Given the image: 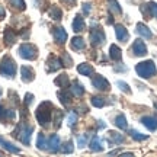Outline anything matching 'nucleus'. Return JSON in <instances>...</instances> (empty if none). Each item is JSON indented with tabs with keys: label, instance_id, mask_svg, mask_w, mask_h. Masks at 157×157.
Segmentation results:
<instances>
[{
	"label": "nucleus",
	"instance_id": "9b49d317",
	"mask_svg": "<svg viewBox=\"0 0 157 157\" xmlns=\"http://www.w3.org/2000/svg\"><path fill=\"white\" fill-rule=\"evenodd\" d=\"M21 76H22L23 82L29 83V82L34 80V70L31 67H28V66H23V67H21Z\"/></svg>",
	"mask_w": 157,
	"mask_h": 157
},
{
	"label": "nucleus",
	"instance_id": "4c0bfd02",
	"mask_svg": "<svg viewBox=\"0 0 157 157\" xmlns=\"http://www.w3.org/2000/svg\"><path fill=\"white\" fill-rule=\"evenodd\" d=\"M10 2V5L13 7H16V9H25V3H23V0H9Z\"/></svg>",
	"mask_w": 157,
	"mask_h": 157
},
{
	"label": "nucleus",
	"instance_id": "412c9836",
	"mask_svg": "<svg viewBox=\"0 0 157 157\" xmlns=\"http://www.w3.org/2000/svg\"><path fill=\"white\" fill-rule=\"evenodd\" d=\"M71 48H73V50H76V51L84 50V41H83V38L76 36V38L71 39Z\"/></svg>",
	"mask_w": 157,
	"mask_h": 157
},
{
	"label": "nucleus",
	"instance_id": "a211bd4d",
	"mask_svg": "<svg viewBox=\"0 0 157 157\" xmlns=\"http://www.w3.org/2000/svg\"><path fill=\"white\" fill-rule=\"evenodd\" d=\"M84 26H86V25H84V19L77 15L73 22V29L76 32H82V31H84Z\"/></svg>",
	"mask_w": 157,
	"mask_h": 157
},
{
	"label": "nucleus",
	"instance_id": "6e6552de",
	"mask_svg": "<svg viewBox=\"0 0 157 157\" xmlns=\"http://www.w3.org/2000/svg\"><path fill=\"white\" fill-rule=\"evenodd\" d=\"M132 52H134V56H138V57L146 56V54H147L146 44H144L141 39H137L134 44H132Z\"/></svg>",
	"mask_w": 157,
	"mask_h": 157
},
{
	"label": "nucleus",
	"instance_id": "e433bc0d",
	"mask_svg": "<svg viewBox=\"0 0 157 157\" xmlns=\"http://www.w3.org/2000/svg\"><path fill=\"white\" fill-rule=\"evenodd\" d=\"M61 151L63 153H68V154H70V153H73V143L68 140L67 143L63 146V150H61Z\"/></svg>",
	"mask_w": 157,
	"mask_h": 157
},
{
	"label": "nucleus",
	"instance_id": "c756f323",
	"mask_svg": "<svg viewBox=\"0 0 157 157\" xmlns=\"http://www.w3.org/2000/svg\"><path fill=\"white\" fill-rule=\"evenodd\" d=\"M147 7H148V15L157 19V3H153V2H150V3L147 5Z\"/></svg>",
	"mask_w": 157,
	"mask_h": 157
},
{
	"label": "nucleus",
	"instance_id": "ddd939ff",
	"mask_svg": "<svg viewBox=\"0 0 157 157\" xmlns=\"http://www.w3.org/2000/svg\"><path fill=\"white\" fill-rule=\"evenodd\" d=\"M90 150L92 151H102L103 150V140L99 135H95L90 141Z\"/></svg>",
	"mask_w": 157,
	"mask_h": 157
},
{
	"label": "nucleus",
	"instance_id": "7c9ffc66",
	"mask_svg": "<svg viewBox=\"0 0 157 157\" xmlns=\"http://www.w3.org/2000/svg\"><path fill=\"white\" fill-rule=\"evenodd\" d=\"M5 39H6V42L9 45H12L13 42H15V39H16V36H15V34L12 32L10 29H7L6 31V34H5Z\"/></svg>",
	"mask_w": 157,
	"mask_h": 157
},
{
	"label": "nucleus",
	"instance_id": "39448f33",
	"mask_svg": "<svg viewBox=\"0 0 157 157\" xmlns=\"http://www.w3.org/2000/svg\"><path fill=\"white\" fill-rule=\"evenodd\" d=\"M89 36H90L92 45H95V47H99V45H102L105 42V34H103L102 29H92Z\"/></svg>",
	"mask_w": 157,
	"mask_h": 157
},
{
	"label": "nucleus",
	"instance_id": "a878e982",
	"mask_svg": "<svg viewBox=\"0 0 157 157\" xmlns=\"http://www.w3.org/2000/svg\"><path fill=\"white\" fill-rule=\"evenodd\" d=\"M36 146H38L39 150H47V146H48V140L45 138L44 134L38 135V140H36Z\"/></svg>",
	"mask_w": 157,
	"mask_h": 157
},
{
	"label": "nucleus",
	"instance_id": "2f4dec72",
	"mask_svg": "<svg viewBox=\"0 0 157 157\" xmlns=\"http://www.w3.org/2000/svg\"><path fill=\"white\" fill-rule=\"evenodd\" d=\"M109 9L113 12V13H117V15H119L121 13V7H119V5H118L115 0H109Z\"/></svg>",
	"mask_w": 157,
	"mask_h": 157
},
{
	"label": "nucleus",
	"instance_id": "473e14b6",
	"mask_svg": "<svg viewBox=\"0 0 157 157\" xmlns=\"http://www.w3.org/2000/svg\"><path fill=\"white\" fill-rule=\"evenodd\" d=\"M92 105L96 108H102L105 106V101L102 98H99V96H95V98H92Z\"/></svg>",
	"mask_w": 157,
	"mask_h": 157
},
{
	"label": "nucleus",
	"instance_id": "f03ea898",
	"mask_svg": "<svg viewBox=\"0 0 157 157\" xmlns=\"http://www.w3.org/2000/svg\"><path fill=\"white\" fill-rule=\"evenodd\" d=\"M51 112H52V105H51L50 102H45V103H42V105L38 108V111H36V119L39 121V124L47 125V124L50 122Z\"/></svg>",
	"mask_w": 157,
	"mask_h": 157
},
{
	"label": "nucleus",
	"instance_id": "aec40b11",
	"mask_svg": "<svg viewBox=\"0 0 157 157\" xmlns=\"http://www.w3.org/2000/svg\"><path fill=\"white\" fill-rule=\"evenodd\" d=\"M7 118L13 119V118H15V112H13V111H9V109H6L5 106L0 105V121H6Z\"/></svg>",
	"mask_w": 157,
	"mask_h": 157
},
{
	"label": "nucleus",
	"instance_id": "49530a36",
	"mask_svg": "<svg viewBox=\"0 0 157 157\" xmlns=\"http://www.w3.org/2000/svg\"><path fill=\"white\" fill-rule=\"evenodd\" d=\"M64 2H67V5H74L76 0H64Z\"/></svg>",
	"mask_w": 157,
	"mask_h": 157
},
{
	"label": "nucleus",
	"instance_id": "2eb2a0df",
	"mask_svg": "<svg viewBox=\"0 0 157 157\" xmlns=\"http://www.w3.org/2000/svg\"><path fill=\"white\" fill-rule=\"evenodd\" d=\"M70 90H71V95L76 96V98H80V96H83V95H84L83 86H82V83H78L77 80H76V82H73V84H71Z\"/></svg>",
	"mask_w": 157,
	"mask_h": 157
},
{
	"label": "nucleus",
	"instance_id": "f704fd0d",
	"mask_svg": "<svg viewBox=\"0 0 157 157\" xmlns=\"http://www.w3.org/2000/svg\"><path fill=\"white\" fill-rule=\"evenodd\" d=\"M87 138H89V135L87 134H83V135H80L77 138V144L80 148H83L84 146H86V143H87Z\"/></svg>",
	"mask_w": 157,
	"mask_h": 157
},
{
	"label": "nucleus",
	"instance_id": "c9c22d12",
	"mask_svg": "<svg viewBox=\"0 0 157 157\" xmlns=\"http://www.w3.org/2000/svg\"><path fill=\"white\" fill-rule=\"evenodd\" d=\"M76 121H77V115H76L74 112H71V113H70V115L67 117V125H68V127H74Z\"/></svg>",
	"mask_w": 157,
	"mask_h": 157
},
{
	"label": "nucleus",
	"instance_id": "1a4fd4ad",
	"mask_svg": "<svg viewBox=\"0 0 157 157\" xmlns=\"http://www.w3.org/2000/svg\"><path fill=\"white\" fill-rule=\"evenodd\" d=\"M141 124L146 127L148 131H156L157 129V118L156 117H143Z\"/></svg>",
	"mask_w": 157,
	"mask_h": 157
},
{
	"label": "nucleus",
	"instance_id": "58836bf2",
	"mask_svg": "<svg viewBox=\"0 0 157 157\" xmlns=\"http://www.w3.org/2000/svg\"><path fill=\"white\" fill-rule=\"evenodd\" d=\"M63 64H64V66H67V67H71L73 61H71L70 56H67V54H63Z\"/></svg>",
	"mask_w": 157,
	"mask_h": 157
},
{
	"label": "nucleus",
	"instance_id": "393cba45",
	"mask_svg": "<svg viewBox=\"0 0 157 157\" xmlns=\"http://www.w3.org/2000/svg\"><path fill=\"white\" fill-rule=\"evenodd\" d=\"M0 144L3 146V148H6L7 151H10V153H19L21 150L17 148V147H15L13 144H10V143H7V141H5L2 137H0Z\"/></svg>",
	"mask_w": 157,
	"mask_h": 157
},
{
	"label": "nucleus",
	"instance_id": "423d86ee",
	"mask_svg": "<svg viewBox=\"0 0 157 157\" xmlns=\"http://www.w3.org/2000/svg\"><path fill=\"white\" fill-rule=\"evenodd\" d=\"M32 131H34L32 127H28V125H21L19 132L16 134V137L22 141L23 144H29V138H31V135H32Z\"/></svg>",
	"mask_w": 157,
	"mask_h": 157
},
{
	"label": "nucleus",
	"instance_id": "5701e85b",
	"mask_svg": "<svg viewBox=\"0 0 157 157\" xmlns=\"http://www.w3.org/2000/svg\"><path fill=\"white\" fill-rule=\"evenodd\" d=\"M109 52H111V58H112L113 61H119V60H121V57H122V52H121V50L118 48L117 45H111Z\"/></svg>",
	"mask_w": 157,
	"mask_h": 157
},
{
	"label": "nucleus",
	"instance_id": "0eeeda50",
	"mask_svg": "<svg viewBox=\"0 0 157 157\" xmlns=\"http://www.w3.org/2000/svg\"><path fill=\"white\" fill-rule=\"evenodd\" d=\"M92 84H93L98 90H109V82H108L105 77L99 76V74H96L95 77L92 78Z\"/></svg>",
	"mask_w": 157,
	"mask_h": 157
},
{
	"label": "nucleus",
	"instance_id": "dca6fc26",
	"mask_svg": "<svg viewBox=\"0 0 157 157\" xmlns=\"http://www.w3.org/2000/svg\"><path fill=\"white\" fill-rule=\"evenodd\" d=\"M63 63L58 60V58H56V57H50L48 58V61H47V66H48V71H56V70H58V68L61 67Z\"/></svg>",
	"mask_w": 157,
	"mask_h": 157
},
{
	"label": "nucleus",
	"instance_id": "b1692460",
	"mask_svg": "<svg viewBox=\"0 0 157 157\" xmlns=\"http://www.w3.org/2000/svg\"><path fill=\"white\" fill-rule=\"evenodd\" d=\"M115 125H117L118 128L121 129H127V127H128V124H127V118H125V115H118L117 118H115Z\"/></svg>",
	"mask_w": 157,
	"mask_h": 157
},
{
	"label": "nucleus",
	"instance_id": "bb28decb",
	"mask_svg": "<svg viewBox=\"0 0 157 157\" xmlns=\"http://www.w3.org/2000/svg\"><path fill=\"white\" fill-rule=\"evenodd\" d=\"M50 16L52 17V19H56V21H60V19H61V16H63V13H61V10H60L58 7L52 6V7L50 9Z\"/></svg>",
	"mask_w": 157,
	"mask_h": 157
},
{
	"label": "nucleus",
	"instance_id": "c03bdc74",
	"mask_svg": "<svg viewBox=\"0 0 157 157\" xmlns=\"http://www.w3.org/2000/svg\"><path fill=\"white\" fill-rule=\"evenodd\" d=\"M98 122H99L98 124V125H99V128H105V127H106V124L103 122V121H98Z\"/></svg>",
	"mask_w": 157,
	"mask_h": 157
},
{
	"label": "nucleus",
	"instance_id": "7ed1b4c3",
	"mask_svg": "<svg viewBox=\"0 0 157 157\" xmlns=\"http://www.w3.org/2000/svg\"><path fill=\"white\" fill-rule=\"evenodd\" d=\"M16 73V64L12 60L10 57H5L3 61L0 64V74L5 76V77H13Z\"/></svg>",
	"mask_w": 157,
	"mask_h": 157
},
{
	"label": "nucleus",
	"instance_id": "cd10ccee",
	"mask_svg": "<svg viewBox=\"0 0 157 157\" xmlns=\"http://www.w3.org/2000/svg\"><path fill=\"white\" fill-rule=\"evenodd\" d=\"M129 134H131V137H132L135 141H144V140H147V138H148V135L141 134V132L135 131V129H131V131H129Z\"/></svg>",
	"mask_w": 157,
	"mask_h": 157
},
{
	"label": "nucleus",
	"instance_id": "ea45409f",
	"mask_svg": "<svg viewBox=\"0 0 157 157\" xmlns=\"http://www.w3.org/2000/svg\"><path fill=\"white\" fill-rule=\"evenodd\" d=\"M58 98L61 99V102L64 103V105H67V103H68V98H67L66 95H64L63 92H58Z\"/></svg>",
	"mask_w": 157,
	"mask_h": 157
},
{
	"label": "nucleus",
	"instance_id": "a18cd8bd",
	"mask_svg": "<svg viewBox=\"0 0 157 157\" xmlns=\"http://www.w3.org/2000/svg\"><path fill=\"white\" fill-rule=\"evenodd\" d=\"M2 17H5V9L0 6V19H2Z\"/></svg>",
	"mask_w": 157,
	"mask_h": 157
},
{
	"label": "nucleus",
	"instance_id": "a19ab883",
	"mask_svg": "<svg viewBox=\"0 0 157 157\" xmlns=\"http://www.w3.org/2000/svg\"><path fill=\"white\" fill-rule=\"evenodd\" d=\"M90 10H92L90 5H89V3H84V5H83V12H84V15H89Z\"/></svg>",
	"mask_w": 157,
	"mask_h": 157
},
{
	"label": "nucleus",
	"instance_id": "37998d69",
	"mask_svg": "<svg viewBox=\"0 0 157 157\" xmlns=\"http://www.w3.org/2000/svg\"><path fill=\"white\" fill-rule=\"evenodd\" d=\"M113 70L115 71H127V67H124V66H115Z\"/></svg>",
	"mask_w": 157,
	"mask_h": 157
},
{
	"label": "nucleus",
	"instance_id": "4be33fe9",
	"mask_svg": "<svg viewBox=\"0 0 157 157\" xmlns=\"http://www.w3.org/2000/svg\"><path fill=\"white\" fill-rule=\"evenodd\" d=\"M109 140H111V143H113V144H122L124 141H125V137H124L122 134H119V132H109Z\"/></svg>",
	"mask_w": 157,
	"mask_h": 157
},
{
	"label": "nucleus",
	"instance_id": "f8f14e48",
	"mask_svg": "<svg viewBox=\"0 0 157 157\" xmlns=\"http://www.w3.org/2000/svg\"><path fill=\"white\" fill-rule=\"evenodd\" d=\"M115 34H117V38L121 41V42H127L128 41V31L125 29V26L122 25H117L115 26Z\"/></svg>",
	"mask_w": 157,
	"mask_h": 157
},
{
	"label": "nucleus",
	"instance_id": "f257e3e1",
	"mask_svg": "<svg viewBox=\"0 0 157 157\" xmlns=\"http://www.w3.org/2000/svg\"><path fill=\"white\" fill-rule=\"evenodd\" d=\"M135 71H137V74H138L140 77L150 78L156 74V66H154V63H153L151 60L143 61V63H140V64L135 66Z\"/></svg>",
	"mask_w": 157,
	"mask_h": 157
},
{
	"label": "nucleus",
	"instance_id": "72a5a7b5",
	"mask_svg": "<svg viewBox=\"0 0 157 157\" xmlns=\"http://www.w3.org/2000/svg\"><path fill=\"white\" fill-rule=\"evenodd\" d=\"M117 86L119 87V89L122 90V92H125V93H131V89H129V86L125 82H122V80H118L117 82Z\"/></svg>",
	"mask_w": 157,
	"mask_h": 157
},
{
	"label": "nucleus",
	"instance_id": "79ce46f5",
	"mask_svg": "<svg viewBox=\"0 0 157 157\" xmlns=\"http://www.w3.org/2000/svg\"><path fill=\"white\" fill-rule=\"evenodd\" d=\"M25 99H26V101H25V103H26V105H29V103L32 102V99H34V96L31 95V93H28V95L25 96Z\"/></svg>",
	"mask_w": 157,
	"mask_h": 157
},
{
	"label": "nucleus",
	"instance_id": "de8ad7c7",
	"mask_svg": "<svg viewBox=\"0 0 157 157\" xmlns=\"http://www.w3.org/2000/svg\"><path fill=\"white\" fill-rule=\"evenodd\" d=\"M0 96H2V90H0Z\"/></svg>",
	"mask_w": 157,
	"mask_h": 157
},
{
	"label": "nucleus",
	"instance_id": "20e7f679",
	"mask_svg": "<svg viewBox=\"0 0 157 157\" xmlns=\"http://www.w3.org/2000/svg\"><path fill=\"white\" fill-rule=\"evenodd\" d=\"M19 56L25 60H35L38 57V51L34 45L31 44H22L19 47Z\"/></svg>",
	"mask_w": 157,
	"mask_h": 157
},
{
	"label": "nucleus",
	"instance_id": "c85d7f7f",
	"mask_svg": "<svg viewBox=\"0 0 157 157\" xmlns=\"http://www.w3.org/2000/svg\"><path fill=\"white\" fill-rule=\"evenodd\" d=\"M56 84H58L60 87H67V84H68V77L66 76V74H61V76H58V77L56 78Z\"/></svg>",
	"mask_w": 157,
	"mask_h": 157
},
{
	"label": "nucleus",
	"instance_id": "4468645a",
	"mask_svg": "<svg viewBox=\"0 0 157 157\" xmlns=\"http://www.w3.org/2000/svg\"><path fill=\"white\" fill-rule=\"evenodd\" d=\"M52 35H54V39H56L58 44H63V42L67 41V32L63 28H56L54 32H52Z\"/></svg>",
	"mask_w": 157,
	"mask_h": 157
},
{
	"label": "nucleus",
	"instance_id": "f3484780",
	"mask_svg": "<svg viewBox=\"0 0 157 157\" xmlns=\"http://www.w3.org/2000/svg\"><path fill=\"white\" fill-rule=\"evenodd\" d=\"M137 32H138V34H140L143 38H148V39H150L153 36L151 31L147 28L144 23H137Z\"/></svg>",
	"mask_w": 157,
	"mask_h": 157
},
{
	"label": "nucleus",
	"instance_id": "6ab92c4d",
	"mask_svg": "<svg viewBox=\"0 0 157 157\" xmlns=\"http://www.w3.org/2000/svg\"><path fill=\"white\" fill-rule=\"evenodd\" d=\"M77 71L80 74H83V76H90V74L93 73V68H92V66H90V64L83 63V64H80V66L77 67Z\"/></svg>",
	"mask_w": 157,
	"mask_h": 157
},
{
	"label": "nucleus",
	"instance_id": "9d476101",
	"mask_svg": "<svg viewBox=\"0 0 157 157\" xmlns=\"http://www.w3.org/2000/svg\"><path fill=\"white\" fill-rule=\"evenodd\" d=\"M58 148H60V137L58 135H51L50 140H48V146H47V150L50 153H56L58 151Z\"/></svg>",
	"mask_w": 157,
	"mask_h": 157
}]
</instances>
